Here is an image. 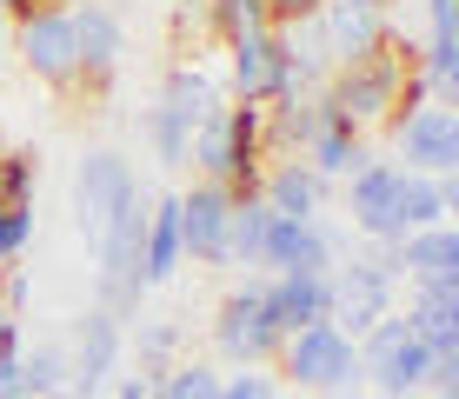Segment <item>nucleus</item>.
Returning <instances> with one entry per match:
<instances>
[{"label": "nucleus", "instance_id": "dca6fc26", "mask_svg": "<svg viewBox=\"0 0 459 399\" xmlns=\"http://www.w3.org/2000/svg\"><path fill=\"white\" fill-rule=\"evenodd\" d=\"M326 194H333V186H326L299 153L266 160V173H260V200H266V213H273V220H320L326 213Z\"/></svg>", "mask_w": 459, "mask_h": 399}, {"label": "nucleus", "instance_id": "a211bd4d", "mask_svg": "<svg viewBox=\"0 0 459 399\" xmlns=\"http://www.w3.org/2000/svg\"><path fill=\"white\" fill-rule=\"evenodd\" d=\"M393 260H400V280L406 286H459V227H420L406 233L400 247H393Z\"/></svg>", "mask_w": 459, "mask_h": 399}, {"label": "nucleus", "instance_id": "49530a36", "mask_svg": "<svg viewBox=\"0 0 459 399\" xmlns=\"http://www.w3.org/2000/svg\"><path fill=\"white\" fill-rule=\"evenodd\" d=\"M0 13H13V0H0Z\"/></svg>", "mask_w": 459, "mask_h": 399}, {"label": "nucleus", "instance_id": "a18cd8bd", "mask_svg": "<svg viewBox=\"0 0 459 399\" xmlns=\"http://www.w3.org/2000/svg\"><path fill=\"white\" fill-rule=\"evenodd\" d=\"M420 399H459V393H420Z\"/></svg>", "mask_w": 459, "mask_h": 399}, {"label": "nucleus", "instance_id": "de8ad7c7", "mask_svg": "<svg viewBox=\"0 0 459 399\" xmlns=\"http://www.w3.org/2000/svg\"><path fill=\"white\" fill-rule=\"evenodd\" d=\"M54 399H67V393H54Z\"/></svg>", "mask_w": 459, "mask_h": 399}, {"label": "nucleus", "instance_id": "f3484780", "mask_svg": "<svg viewBox=\"0 0 459 399\" xmlns=\"http://www.w3.org/2000/svg\"><path fill=\"white\" fill-rule=\"evenodd\" d=\"M313 34H320L326 60L346 67V60H367L373 47H386L393 27H386V7H320L313 13Z\"/></svg>", "mask_w": 459, "mask_h": 399}, {"label": "nucleus", "instance_id": "58836bf2", "mask_svg": "<svg viewBox=\"0 0 459 399\" xmlns=\"http://www.w3.org/2000/svg\"><path fill=\"white\" fill-rule=\"evenodd\" d=\"M426 393H459V353H433V373H426Z\"/></svg>", "mask_w": 459, "mask_h": 399}, {"label": "nucleus", "instance_id": "20e7f679", "mask_svg": "<svg viewBox=\"0 0 459 399\" xmlns=\"http://www.w3.org/2000/svg\"><path fill=\"white\" fill-rule=\"evenodd\" d=\"M280 373L293 379V386H307V393H326V399H353L367 379H359V353H353V340L333 326V319H320V326H299L280 340Z\"/></svg>", "mask_w": 459, "mask_h": 399}, {"label": "nucleus", "instance_id": "7ed1b4c3", "mask_svg": "<svg viewBox=\"0 0 459 399\" xmlns=\"http://www.w3.org/2000/svg\"><path fill=\"white\" fill-rule=\"evenodd\" d=\"M326 319L346 333V340H359L367 326L393 313V293H400V260H393V247H367V253H346V260L326 273Z\"/></svg>", "mask_w": 459, "mask_h": 399}, {"label": "nucleus", "instance_id": "72a5a7b5", "mask_svg": "<svg viewBox=\"0 0 459 399\" xmlns=\"http://www.w3.org/2000/svg\"><path fill=\"white\" fill-rule=\"evenodd\" d=\"M220 399H280V379L266 373V366H233V373L220 379Z\"/></svg>", "mask_w": 459, "mask_h": 399}, {"label": "nucleus", "instance_id": "6e6552de", "mask_svg": "<svg viewBox=\"0 0 459 399\" xmlns=\"http://www.w3.org/2000/svg\"><path fill=\"white\" fill-rule=\"evenodd\" d=\"M353 253V233L333 227V220H273L260 239V266L266 273H333V266Z\"/></svg>", "mask_w": 459, "mask_h": 399}, {"label": "nucleus", "instance_id": "423d86ee", "mask_svg": "<svg viewBox=\"0 0 459 399\" xmlns=\"http://www.w3.org/2000/svg\"><path fill=\"white\" fill-rule=\"evenodd\" d=\"M280 340H287V333H280L273 313H266V280H240L213 307V353L227 366H273Z\"/></svg>", "mask_w": 459, "mask_h": 399}, {"label": "nucleus", "instance_id": "ea45409f", "mask_svg": "<svg viewBox=\"0 0 459 399\" xmlns=\"http://www.w3.org/2000/svg\"><path fill=\"white\" fill-rule=\"evenodd\" d=\"M266 13H273V27H293V21H313L320 0H266Z\"/></svg>", "mask_w": 459, "mask_h": 399}, {"label": "nucleus", "instance_id": "0eeeda50", "mask_svg": "<svg viewBox=\"0 0 459 399\" xmlns=\"http://www.w3.org/2000/svg\"><path fill=\"white\" fill-rule=\"evenodd\" d=\"M386 134H393V153H400L393 167L426 173V180H453L459 173V114L453 107H439V100L406 107V114L386 120Z\"/></svg>", "mask_w": 459, "mask_h": 399}, {"label": "nucleus", "instance_id": "7c9ffc66", "mask_svg": "<svg viewBox=\"0 0 459 399\" xmlns=\"http://www.w3.org/2000/svg\"><path fill=\"white\" fill-rule=\"evenodd\" d=\"M220 366L213 360H173L160 373V399H220Z\"/></svg>", "mask_w": 459, "mask_h": 399}, {"label": "nucleus", "instance_id": "4be33fe9", "mask_svg": "<svg viewBox=\"0 0 459 399\" xmlns=\"http://www.w3.org/2000/svg\"><path fill=\"white\" fill-rule=\"evenodd\" d=\"M326 273H266V313H273L280 333L320 326L326 319Z\"/></svg>", "mask_w": 459, "mask_h": 399}, {"label": "nucleus", "instance_id": "473e14b6", "mask_svg": "<svg viewBox=\"0 0 459 399\" xmlns=\"http://www.w3.org/2000/svg\"><path fill=\"white\" fill-rule=\"evenodd\" d=\"M27 247H34V206H13V213H0V273H7V266H21Z\"/></svg>", "mask_w": 459, "mask_h": 399}, {"label": "nucleus", "instance_id": "9d476101", "mask_svg": "<svg viewBox=\"0 0 459 399\" xmlns=\"http://www.w3.org/2000/svg\"><path fill=\"white\" fill-rule=\"evenodd\" d=\"M7 47L47 87H81V54H74V13L67 7H27L21 21H13Z\"/></svg>", "mask_w": 459, "mask_h": 399}, {"label": "nucleus", "instance_id": "cd10ccee", "mask_svg": "<svg viewBox=\"0 0 459 399\" xmlns=\"http://www.w3.org/2000/svg\"><path fill=\"white\" fill-rule=\"evenodd\" d=\"M67 346H21V379H27V399H54V393H67Z\"/></svg>", "mask_w": 459, "mask_h": 399}, {"label": "nucleus", "instance_id": "f8f14e48", "mask_svg": "<svg viewBox=\"0 0 459 399\" xmlns=\"http://www.w3.org/2000/svg\"><path fill=\"white\" fill-rule=\"evenodd\" d=\"M74 54H81V87L107 93L126 67V21L107 0H74Z\"/></svg>", "mask_w": 459, "mask_h": 399}, {"label": "nucleus", "instance_id": "2eb2a0df", "mask_svg": "<svg viewBox=\"0 0 459 399\" xmlns=\"http://www.w3.org/2000/svg\"><path fill=\"white\" fill-rule=\"evenodd\" d=\"M227 213H233V194L213 180H194L180 194V247L194 266H227Z\"/></svg>", "mask_w": 459, "mask_h": 399}, {"label": "nucleus", "instance_id": "393cba45", "mask_svg": "<svg viewBox=\"0 0 459 399\" xmlns=\"http://www.w3.org/2000/svg\"><path fill=\"white\" fill-rule=\"evenodd\" d=\"M453 206H459V180H426V173L400 167V186H393V220H400V233L446 227Z\"/></svg>", "mask_w": 459, "mask_h": 399}, {"label": "nucleus", "instance_id": "ddd939ff", "mask_svg": "<svg viewBox=\"0 0 459 399\" xmlns=\"http://www.w3.org/2000/svg\"><path fill=\"white\" fill-rule=\"evenodd\" d=\"M227 87H233V100H253V107H266L280 87H293V67H287V47H280V27L247 34V40H227Z\"/></svg>", "mask_w": 459, "mask_h": 399}, {"label": "nucleus", "instance_id": "79ce46f5", "mask_svg": "<svg viewBox=\"0 0 459 399\" xmlns=\"http://www.w3.org/2000/svg\"><path fill=\"white\" fill-rule=\"evenodd\" d=\"M27 7H74V0H13V13H7V21H21Z\"/></svg>", "mask_w": 459, "mask_h": 399}, {"label": "nucleus", "instance_id": "c85d7f7f", "mask_svg": "<svg viewBox=\"0 0 459 399\" xmlns=\"http://www.w3.org/2000/svg\"><path fill=\"white\" fill-rule=\"evenodd\" d=\"M207 27L213 40H247V34H266L273 13H266V0H207Z\"/></svg>", "mask_w": 459, "mask_h": 399}, {"label": "nucleus", "instance_id": "4468645a", "mask_svg": "<svg viewBox=\"0 0 459 399\" xmlns=\"http://www.w3.org/2000/svg\"><path fill=\"white\" fill-rule=\"evenodd\" d=\"M393 186H400V167L393 160H367V167L346 180V220L367 247H400V220H393Z\"/></svg>", "mask_w": 459, "mask_h": 399}, {"label": "nucleus", "instance_id": "f257e3e1", "mask_svg": "<svg viewBox=\"0 0 459 399\" xmlns=\"http://www.w3.org/2000/svg\"><path fill=\"white\" fill-rule=\"evenodd\" d=\"M266 107L253 100H220L213 120L194 126V147H186V167L200 180L227 186L233 200H260V173H266Z\"/></svg>", "mask_w": 459, "mask_h": 399}, {"label": "nucleus", "instance_id": "c756f323", "mask_svg": "<svg viewBox=\"0 0 459 399\" xmlns=\"http://www.w3.org/2000/svg\"><path fill=\"white\" fill-rule=\"evenodd\" d=\"M34 186H40V153L7 147V153H0V213H13V206H34Z\"/></svg>", "mask_w": 459, "mask_h": 399}, {"label": "nucleus", "instance_id": "b1692460", "mask_svg": "<svg viewBox=\"0 0 459 399\" xmlns=\"http://www.w3.org/2000/svg\"><path fill=\"white\" fill-rule=\"evenodd\" d=\"M400 319L426 353H459V286H413Z\"/></svg>", "mask_w": 459, "mask_h": 399}, {"label": "nucleus", "instance_id": "aec40b11", "mask_svg": "<svg viewBox=\"0 0 459 399\" xmlns=\"http://www.w3.org/2000/svg\"><path fill=\"white\" fill-rule=\"evenodd\" d=\"M186 247H180V194H153L147 200V233H140V273H147V293L167 280H180Z\"/></svg>", "mask_w": 459, "mask_h": 399}, {"label": "nucleus", "instance_id": "6ab92c4d", "mask_svg": "<svg viewBox=\"0 0 459 399\" xmlns=\"http://www.w3.org/2000/svg\"><path fill=\"white\" fill-rule=\"evenodd\" d=\"M326 126V100L320 87H280L266 100V153H307V140Z\"/></svg>", "mask_w": 459, "mask_h": 399}, {"label": "nucleus", "instance_id": "37998d69", "mask_svg": "<svg viewBox=\"0 0 459 399\" xmlns=\"http://www.w3.org/2000/svg\"><path fill=\"white\" fill-rule=\"evenodd\" d=\"M320 7H386V0H320Z\"/></svg>", "mask_w": 459, "mask_h": 399}, {"label": "nucleus", "instance_id": "39448f33", "mask_svg": "<svg viewBox=\"0 0 459 399\" xmlns=\"http://www.w3.org/2000/svg\"><path fill=\"white\" fill-rule=\"evenodd\" d=\"M359 353V379L379 393V399H420L426 393V373H433V353L413 340V326H406L400 313H386L379 326H367L353 340Z\"/></svg>", "mask_w": 459, "mask_h": 399}, {"label": "nucleus", "instance_id": "c9c22d12", "mask_svg": "<svg viewBox=\"0 0 459 399\" xmlns=\"http://www.w3.org/2000/svg\"><path fill=\"white\" fill-rule=\"evenodd\" d=\"M426 40H459V0H426Z\"/></svg>", "mask_w": 459, "mask_h": 399}, {"label": "nucleus", "instance_id": "4c0bfd02", "mask_svg": "<svg viewBox=\"0 0 459 399\" xmlns=\"http://www.w3.org/2000/svg\"><path fill=\"white\" fill-rule=\"evenodd\" d=\"M114 399H160V373H140V366H134V373H120L114 379Z\"/></svg>", "mask_w": 459, "mask_h": 399}, {"label": "nucleus", "instance_id": "a878e982", "mask_svg": "<svg viewBox=\"0 0 459 399\" xmlns=\"http://www.w3.org/2000/svg\"><path fill=\"white\" fill-rule=\"evenodd\" d=\"M180 340H186L180 319H147V313H140L134 326H126V346H134L140 373H167V366L180 360Z\"/></svg>", "mask_w": 459, "mask_h": 399}, {"label": "nucleus", "instance_id": "5701e85b", "mask_svg": "<svg viewBox=\"0 0 459 399\" xmlns=\"http://www.w3.org/2000/svg\"><path fill=\"white\" fill-rule=\"evenodd\" d=\"M220 100H227V93H220V80L200 67V60H180V67H167L160 100H153V107H167V114L180 120L186 134H194L200 120H213V114H220Z\"/></svg>", "mask_w": 459, "mask_h": 399}, {"label": "nucleus", "instance_id": "e433bc0d", "mask_svg": "<svg viewBox=\"0 0 459 399\" xmlns=\"http://www.w3.org/2000/svg\"><path fill=\"white\" fill-rule=\"evenodd\" d=\"M173 34H213L207 27V0H173Z\"/></svg>", "mask_w": 459, "mask_h": 399}, {"label": "nucleus", "instance_id": "a19ab883", "mask_svg": "<svg viewBox=\"0 0 459 399\" xmlns=\"http://www.w3.org/2000/svg\"><path fill=\"white\" fill-rule=\"evenodd\" d=\"M21 346H27V326H21L13 313H0V360H13Z\"/></svg>", "mask_w": 459, "mask_h": 399}, {"label": "nucleus", "instance_id": "bb28decb", "mask_svg": "<svg viewBox=\"0 0 459 399\" xmlns=\"http://www.w3.org/2000/svg\"><path fill=\"white\" fill-rule=\"evenodd\" d=\"M266 227H273L266 200H233V213H227V266H260Z\"/></svg>", "mask_w": 459, "mask_h": 399}, {"label": "nucleus", "instance_id": "f03ea898", "mask_svg": "<svg viewBox=\"0 0 459 399\" xmlns=\"http://www.w3.org/2000/svg\"><path fill=\"white\" fill-rule=\"evenodd\" d=\"M413 67H420V47L393 34L386 47H373L367 60H346V67L326 74L320 100H326V114L346 120L353 134H373V126H386L400 114V93H406V74Z\"/></svg>", "mask_w": 459, "mask_h": 399}, {"label": "nucleus", "instance_id": "9b49d317", "mask_svg": "<svg viewBox=\"0 0 459 399\" xmlns=\"http://www.w3.org/2000/svg\"><path fill=\"white\" fill-rule=\"evenodd\" d=\"M126 353V319H114L107 307H87L74 319V346H67V399H100L114 386V366Z\"/></svg>", "mask_w": 459, "mask_h": 399}, {"label": "nucleus", "instance_id": "2f4dec72", "mask_svg": "<svg viewBox=\"0 0 459 399\" xmlns=\"http://www.w3.org/2000/svg\"><path fill=\"white\" fill-rule=\"evenodd\" d=\"M147 147L160 167H186V147H194V134H186L180 120L167 114V107H147Z\"/></svg>", "mask_w": 459, "mask_h": 399}, {"label": "nucleus", "instance_id": "c03bdc74", "mask_svg": "<svg viewBox=\"0 0 459 399\" xmlns=\"http://www.w3.org/2000/svg\"><path fill=\"white\" fill-rule=\"evenodd\" d=\"M7 40H13V21H7V13H0V54H7Z\"/></svg>", "mask_w": 459, "mask_h": 399}, {"label": "nucleus", "instance_id": "1a4fd4ad", "mask_svg": "<svg viewBox=\"0 0 459 399\" xmlns=\"http://www.w3.org/2000/svg\"><path fill=\"white\" fill-rule=\"evenodd\" d=\"M134 194H140V173H134V160L114 153V147H93L81 167H74V227H81L87 247L100 239V227H107V220H114Z\"/></svg>", "mask_w": 459, "mask_h": 399}, {"label": "nucleus", "instance_id": "f704fd0d", "mask_svg": "<svg viewBox=\"0 0 459 399\" xmlns=\"http://www.w3.org/2000/svg\"><path fill=\"white\" fill-rule=\"evenodd\" d=\"M27 299H34V280H27V266H7V273H0V313L21 319Z\"/></svg>", "mask_w": 459, "mask_h": 399}, {"label": "nucleus", "instance_id": "412c9836", "mask_svg": "<svg viewBox=\"0 0 459 399\" xmlns=\"http://www.w3.org/2000/svg\"><path fill=\"white\" fill-rule=\"evenodd\" d=\"M299 160H307V167L320 173L326 186H346V180H353V173L367 167V160H379V153H373V140H367V134H353L346 120L326 114V126L307 140V153H299Z\"/></svg>", "mask_w": 459, "mask_h": 399}]
</instances>
